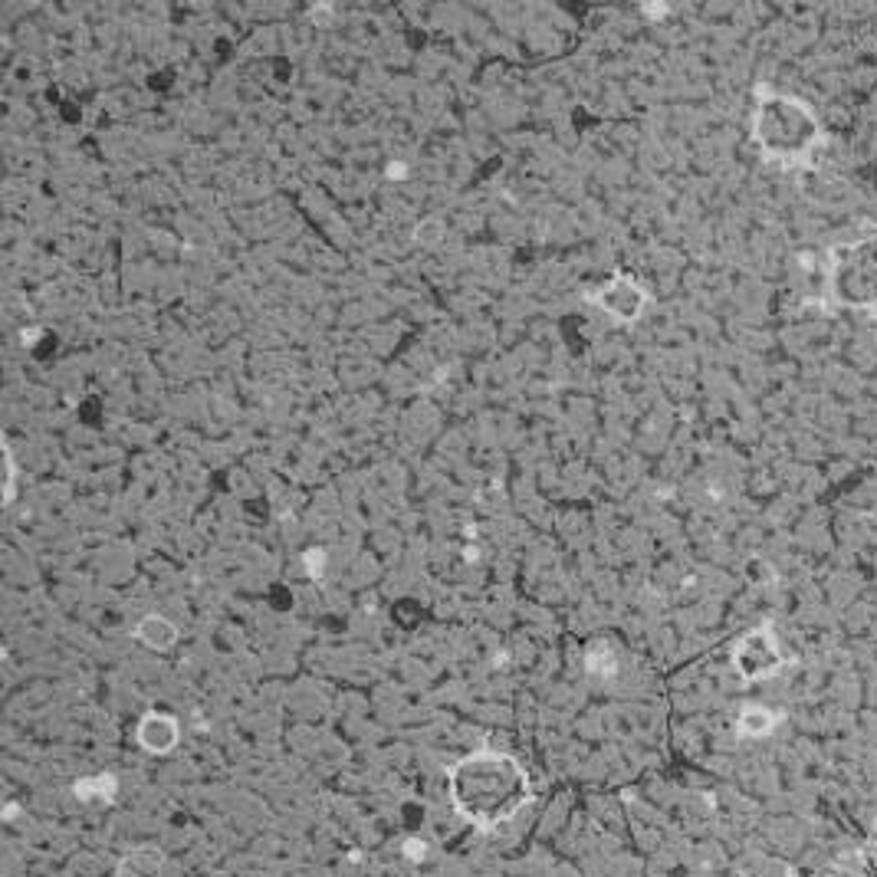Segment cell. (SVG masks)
Instances as JSON below:
<instances>
[{"instance_id":"4","label":"cell","mask_w":877,"mask_h":877,"mask_svg":"<svg viewBox=\"0 0 877 877\" xmlns=\"http://www.w3.org/2000/svg\"><path fill=\"white\" fill-rule=\"evenodd\" d=\"M733 661H736V671H740L746 680L766 677V674L776 671V664H779L776 641H772L766 631H753L749 638L740 641V648H736Z\"/></svg>"},{"instance_id":"2","label":"cell","mask_w":877,"mask_h":877,"mask_svg":"<svg viewBox=\"0 0 877 877\" xmlns=\"http://www.w3.org/2000/svg\"><path fill=\"white\" fill-rule=\"evenodd\" d=\"M588 303H595L605 316H611L615 322H634L644 313L648 296H644V290L631 280V276H611L602 290L588 293Z\"/></svg>"},{"instance_id":"1","label":"cell","mask_w":877,"mask_h":877,"mask_svg":"<svg viewBox=\"0 0 877 877\" xmlns=\"http://www.w3.org/2000/svg\"><path fill=\"white\" fill-rule=\"evenodd\" d=\"M454 812L477 832H493L533 802V782L510 753L477 749L447 769Z\"/></svg>"},{"instance_id":"12","label":"cell","mask_w":877,"mask_h":877,"mask_svg":"<svg viewBox=\"0 0 877 877\" xmlns=\"http://www.w3.org/2000/svg\"><path fill=\"white\" fill-rule=\"evenodd\" d=\"M789 877H799V874H789Z\"/></svg>"},{"instance_id":"6","label":"cell","mask_w":877,"mask_h":877,"mask_svg":"<svg viewBox=\"0 0 877 877\" xmlns=\"http://www.w3.org/2000/svg\"><path fill=\"white\" fill-rule=\"evenodd\" d=\"M135 641L145 644L148 651H171L178 644V625L165 615H145L135 625Z\"/></svg>"},{"instance_id":"5","label":"cell","mask_w":877,"mask_h":877,"mask_svg":"<svg viewBox=\"0 0 877 877\" xmlns=\"http://www.w3.org/2000/svg\"><path fill=\"white\" fill-rule=\"evenodd\" d=\"M165 868V851L158 845H135L115 864V877H158Z\"/></svg>"},{"instance_id":"3","label":"cell","mask_w":877,"mask_h":877,"mask_svg":"<svg viewBox=\"0 0 877 877\" xmlns=\"http://www.w3.org/2000/svg\"><path fill=\"white\" fill-rule=\"evenodd\" d=\"M135 740H138V746L145 749V753H152V756H168L171 749H175V746L181 743V723H178L175 713L148 710L145 717L138 720Z\"/></svg>"},{"instance_id":"11","label":"cell","mask_w":877,"mask_h":877,"mask_svg":"<svg viewBox=\"0 0 877 877\" xmlns=\"http://www.w3.org/2000/svg\"><path fill=\"white\" fill-rule=\"evenodd\" d=\"M401 848H405V858L408 861H424V858H428V845H424L421 838H408Z\"/></svg>"},{"instance_id":"9","label":"cell","mask_w":877,"mask_h":877,"mask_svg":"<svg viewBox=\"0 0 877 877\" xmlns=\"http://www.w3.org/2000/svg\"><path fill=\"white\" fill-rule=\"evenodd\" d=\"M772 713L769 710H759V707H749V710H743V717H740V733H746V736H763V733H769L772 730Z\"/></svg>"},{"instance_id":"10","label":"cell","mask_w":877,"mask_h":877,"mask_svg":"<svg viewBox=\"0 0 877 877\" xmlns=\"http://www.w3.org/2000/svg\"><path fill=\"white\" fill-rule=\"evenodd\" d=\"M303 559H306V572L313 575V579H319L322 569H326V552H322V549H309Z\"/></svg>"},{"instance_id":"7","label":"cell","mask_w":877,"mask_h":877,"mask_svg":"<svg viewBox=\"0 0 877 877\" xmlns=\"http://www.w3.org/2000/svg\"><path fill=\"white\" fill-rule=\"evenodd\" d=\"M73 795L79 802H115V795H119V779L112 776V772H96V776H86L79 779L73 786Z\"/></svg>"},{"instance_id":"8","label":"cell","mask_w":877,"mask_h":877,"mask_svg":"<svg viewBox=\"0 0 877 877\" xmlns=\"http://www.w3.org/2000/svg\"><path fill=\"white\" fill-rule=\"evenodd\" d=\"M585 671L592 677H615L618 674V654L611 648V641H592L585 648Z\"/></svg>"}]
</instances>
